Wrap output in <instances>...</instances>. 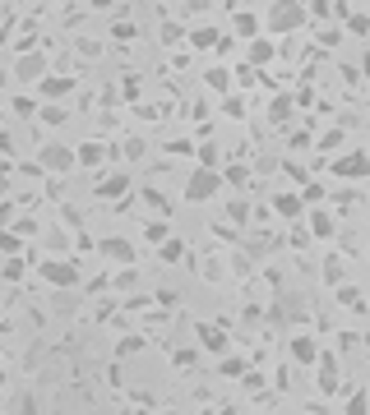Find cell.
I'll return each mask as SVG.
<instances>
[{
	"label": "cell",
	"instance_id": "obj_16",
	"mask_svg": "<svg viewBox=\"0 0 370 415\" xmlns=\"http://www.w3.org/2000/svg\"><path fill=\"white\" fill-rule=\"evenodd\" d=\"M158 254H162V263H181V259H185V254H190V245H185V240H181V235H171V240H167V245H158Z\"/></svg>",
	"mask_w": 370,
	"mask_h": 415
},
{
	"label": "cell",
	"instance_id": "obj_26",
	"mask_svg": "<svg viewBox=\"0 0 370 415\" xmlns=\"http://www.w3.org/2000/svg\"><path fill=\"white\" fill-rule=\"evenodd\" d=\"M121 153L134 162V157H144V153H149V143H144V138H125V143H121Z\"/></svg>",
	"mask_w": 370,
	"mask_h": 415
},
{
	"label": "cell",
	"instance_id": "obj_8",
	"mask_svg": "<svg viewBox=\"0 0 370 415\" xmlns=\"http://www.w3.org/2000/svg\"><path fill=\"white\" fill-rule=\"evenodd\" d=\"M70 93H74V78L70 74H46L42 83H37V102H65Z\"/></svg>",
	"mask_w": 370,
	"mask_h": 415
},
{
	"label": "cell",
	"instance_id": "obj_3",
	"mask_svg": "<svg viewBox=\"0 0 370 415\" xmlns=\"http://www.w3.org/2000/svg\"><path fill=\"white\" fill-rule=\"evenodd\" d=\"M37 277L46 286H56V291H70V286H79V263L74 259H46V263H37Z\"/></svg>",
	"mask_w": 370,
	"mask_h": 415
},
{
	"label": "cell",
	"instance_id": "obj_10",
	"mask_svg": "<svg viewBox=\"0 0 370 415\" xmlns=\"http://www.w3.org/2000/svg\"><path fill=\"white\" fill-rule=\"evenodd\" d=\"M125 190H130V175L125 171H111V175H102V180H97V199H106V203H116V199H125Z\"/></svg>",
	"mask_w": 370,
	"mask_h": 415
},
{
	"label": "cell",
	"instance_id": "obj_22",
	"mask_svg": "<svg viewBox=\"0 0 370 415\" xmlns=\"http://www.w3.org/2000/svg\"><path fill=\"white\" fill-rule=\"evenodd\" d=\"M19 240H24L19 231H0V254H5V259H14V254H19Z\"/></svg>",
	"mask_w": 370,
	"mask_h": 415
},
{
	"label": "cell",
	"instance_id": "obj_21",
	"mask_svg": "<svg viewBox=\"0 0 370 415\" xmlns=\"http://www.w3.org/2000/svg\"><path fill=\"white\" fill-rule=\"evenodd\" d=\"M144 231H149V245H167V240H171V226L162 222V217H158V222H149Z\"/></svg>",
	"mask_w": 370,
	"mask_h": 415
},
{
	"label": "cell",
	"instance_id": "obj_19",
	"mask_svg": "<svg viewBox=\"0 0 370 415\" xmlns=\"http://www.w3.org/2000/svg\"><path fill=\"white\" fill-rule=\"evenodd\" d=\"M190 42L209 51V46H218V42H222V33H218V28H194V33H190Z\"/></svg>",
	"mask_w": 370,
	"mask_h": 415
},
{
	"label": "cell",
	"instance_id": "obj_14",
	"mask_svg": "<svg viewBox=\"0 0 370 415\" xmlns=\"http://www.w3.org/2000/svg\"><path fill=\"white\" fill-rule=\"evenodd\" d=\"M310 235H315V240H329V235H334V217H329L324 208L310 212Z\"/></svg>",
	"mask_w": 370,
	"mask_h": 415
},
{
	"label": "cell",
	"instance_id": "obj_20",
	"mask_svg": "<svg viewBox=\"0 0 370 415\" xmlns=\"http://www.w3.org/2000/svg\"><path fill=\"white\" fill-rule=\"evenodd\" d=\"M274 61V46L264 42V37H255V42H250V65H269Z\"/></svg>",
	"mask_w": 370,
	"mask_h": 415
},
{
	"label": "cell",
	"instance_id": "obj_27",
	"mask_svg": "<svg viewBox=\"0 0 370 415\" xmlns=\"http://www.w3.org/2000/svg\"><path fill=\"white\" fill-rule=\"evenodd\" d=\"M370 411V397L366 392H352V401H347V415H366Z\"/></svg>",
	"mask_w": 370,
	"mask_h": 415
},
{
	"label": "cell",
	"instance_id": "obj_35",
	"mask_svg": "<svg viewBox=\"0 0 370 415\" xmlns=\"http://www.w3.org/2000/svg\"><path fill=\"white\" fill-rule=\"evenodd\" d=\"M343 42V28H324V46H338Z\"/></svg>",
	"mask_w": 370,
	"mask_h": 415
},
{
	"label": "cell",
	"instance_id": "obj_36",
	"mask_svg": "<svg viewBox=\"0 0 370 415\" xmlns=\"http://www.w3.org/2000/svg\"><path fill=\"white\" fill-rule=\"evenodd\" d=\"M361 74L370 78V46H366V51H361Z\"/></svg>",
	"mask_w": 370,
	"mask_h": 415
},
{
	"label": "cell",
	"instance_id": "obj_9",
	"mask_svg": "<svg viewBox=\"0 0 370 415\" xmlns=\"http://www.w3.org/2000/svg\"><path fill=\"white\" fill-rule=\"evenodd\" d=\"M102 259L116 263V268H130V263H134V245L125 240V235H111V240H102Z\"/></svg>",
	"mask_w": 370,
	"mask_h": 415
},
{
	"label": "cell",
	"instance_id": "obj_25",
	"mask_svg": "<svg viewBox=\"0 0 370 415\" xmlns=\"http://www.w3.org/2000/svg\"><path fill=\"white\" fill-rule=\"evenodd\" d=\"M227 217H231V222H246V217H250V203L246 199H227Z\"/></svg>",
	"mask_w": 370,
	"mask_h": 415
},
{
	"label": "cell",
	"instance_id": "obj_32",
	"mask_svg": "<svg viewBox=\"0 0 370 415\" xmlns=\"http://www.w3.org/2000/svg\"><path fill=\"white\" fill-rule=\"evenodd\" d=\"M19 277H24V263H19V259H5V282H19Z\"/></svg>",
	"mask_w": 370,
	"mask_h": 415
},
{
	"label": "cell",
	"instance_id": "obj_37",
	"mask_svg": "<svg viewBox=\"0 0 370 415\" xmlns=\"http://www.w3.org/2000/svg\"><path fill=\"white\" fill-rule=\"evenodd\" d=\"M366 346H370V328H366Z\"/></svg>",
	"mask_w": 370,
	"mask_h": 415
},
{
	"label": "cell",
	"instance_id": "obj_23",
	"mask_svg": "<svg viewBox=\"0 0 370 415\" xmlns=\"http://www.w3.org/2000/svg\"><path fill=\"white\" fill-rule=\"evenodd\" d=\"M347 33H352V37H370V19L366 14H347Z\"/></svg>",
	"mask_w": 370,
	"mask_h": 415
},
{
	"label": "cell",
	"instance_id": "obj_12",
	"mask_svg": "<svg viewBox=\"0 0 370 415\" xmlns=\"http://www.w3.org/2000/svg\"><path fill=\"white\" fill-rule=\"evenodd\" d=\"M231 37H246V42L259 37V14L255 9H236V14H231Z\"/></svg>",
	"mask_w": 370,
	"mask_h": 415
},
{
	"label": "cell",
	"instance_id": "obj_29",
	"mask_svg": "<svg viewBox=\"0 0 370 415\" xmlns=\"http://www.w3.org/2000/svg\"><path fill=\"white\" fill-rule=\"evenodd\" d=\"M14 111L19 116H37V102H33V97H14Z\"/></svg>",
	"mask_w": 370,
	"mask_h": 415
},
{
	"label": "cell",
	"instance_id": "obj_38",
	"mask_svg": "<svg viewBox=\"0 0 370 415\" xmlns=\"http://www.w3.org/2000/svg\"><path fill=\"white\" fill-rule=\"evenodd\" d=\"M167 415H176V411H167Z\"/></svg>",
	"mask_w": 370,
	"mask_h": 415
},
{
	"label": "cell",
	"instance_id": "obj_30",
	"mask_svg": "<svg viewBox=\"0 0 370 415\" xmlns=\"http://www.w3.org/2000/svg\"><path fill=\"white\" fill-rule=\"evenodd\" d=\"M116 286H121V291H130V286H139V272H134V268H125L121 277H116Z\"/></svg>",
	"mask_w": 370,
	"mask_h": 415
},
{
	"label": "cell",
	"instance_id": "obj_1",
	"mask_svg": "<svg viewBox=\"0 0 370 415\" xmlns=\"http://www.w3.org/2000/svg\"><path fill=\"white\" fill-rule=\"evenodd\" d=\"M222 194V175L213 166H199V171L185 175V203H209Z\"/></svg>",
	"mask_w": 370,
	"mask_h": 415
},
{
	"label": "cell",
	"instance_id": "obj_18",
	"mask_svg": "<svg viewBox=\"0 0 370 415\" xmlns=\"http://www.w3.org/2000/svg\"><path fill=\"white\" fill-rule=\"evenodd\" d=\"M199 337H204V346H209V351H227V337H222V332L218 328H213V323H199Z\"/></svg>",
	"mask_w": 370,
	"mask_h": 415
},
{
	"label": "cell",
	"instance_id": "obj_2",
	"mask_svg": "<svg viewBox=\"0 0 370 415\" xmlns=\"http://www.w3.org/2000/svg\"><path fill=\"white\" fill-rule=\"evenodd\" d=\"M301 24H306V5L301 0H274L264 14V28H274V33H296Z\"/></svg>",
	"mask_w": 370,
	"mask_h": 415
},
{
	"label": "cell",
	"instance_id": "obj_6",
	"mask_svg": "<svg viewBox=\"0 0 370 415\" xmlns=\"http://www.w3.org/2000/svg\"><path fill=\"white\" fill-rule=\"evenodd\" d=\"M46 74H51V69H46V56H42V51H24V56L14 61V78H19L24 88H37Z\"/></svg>",
	"mask_w": 370,
	"mask_h": 415
},
{
	"label": "cell",
	"instance_id": "obj_33",
	"mask_svg": "<svg viewBox=\"0 0 370 415\" xmlns=\"http://www.w3.org/2000/svg\"><path fill=\"white\" fill-rule=\"evenodd\" d=\"M241 369H246V364H241V360H236V355H227V360H222V374H227V379H236V374H241Z\"/></svg>",
	"mask_w": 370,
	"mask_h": 415
},
{
	"label": "cell",
	"instance_id": "obj_13",
	"mask_svg": "<svg viewBox=\"0 0 370 415\" xmlns=\"http://www.w3.org/2000/svg\"><path fill=\"white\" fill-rule=\"evenodd\" d=\"M274 212L287 217V222H296V217L306 212V199H301V194H274Z\"/></svg>",
	"mask_w": 370,
	"mask_h": 415
},
{
	"label": "cell",
	"instance_id": "obj_31",
	"mask_svg": "<svg viewBox=\"0 0 370 415\" xmlns=\"http://www.w3.org/2000/svg\"><path fill=\"white\" fill-rule=\"evenodd\" d=\"M324 282H329V286H338V282H343V268H338V263H334V259H329V263H324Z\"/></svg>",
	"mask_w": 370,
	"mask_h": 415
},
{
	"label": "cell",
	"instance_id": "obj_11",
	"mask_svg": "<svg viewBox=\"0 0 370 415\" xmlns=\"http://www.w3.org/2000/svg\"><path fill=\"white\" fill-rule=\"evenodd\" d=\"M287 351H291V360H296V364H319V355H324V351H319V342L310 337V332L291 337V346H287Z\"/></svg>",
	"mask_w": 370,
	"mask_h": 415
},
{
	"label": "cell",
	"instance_id": "obj_28",
	"mask_svg": "<svg viewBox=\"0 0 370 415\" xmlns=\"http://www.w3.org/2000/svg\"><path fill=\"white\" fill-rule=\"evenodd\" d=\"M269 116H274V121H287V116H291V97H278V102L269 106Z\"/></svg>",
	"mask_w": 370,
	"mask_h": 415
},
{
	"label": "cell",
	"instance_id": "obj_24",
	"mask_svg": "<svg viewBox=\"0 0 370 415\" xmlns=\"http://www.w3.org/2000/svg\"><path fill=\"white\" fill-rule=\"evenodd\" d=\"M42 121H46V125H65V106H61V102H46V106H42Z\"/></svg>",
	"mask_w": 370,
	"mask_h": 415
},
{
	"label": "cell",
	"instance_id": "obj_7",
	"mask_svg": "<svg viewBox=\"0 0 370 415\" xmlns=\"http://www.w3.org/2000/svg\"><path fill=\"white\" fill-rule=\"evenodd\" d=\"M329 171L338 175V180H366L370 175V153H343L329 162Z\"/></svg>",
	"mask_w": 370,
	"mask_h": 415
},
{
	"label": "cell",
	"instance_id": "obj_15",
	"mask_svg": "<svg viewBox=\"0 0 370 415\" xmlns=\"http://www.w3.org/2000/svg\"><path fill=\"white\" fill-rule=\"evenodd\" d=\"M338 388V360L319 355V392H334Z\"/></svg>",
	"mask_w": 370,
	"mask_h": 415
},
{
	"label": "cell",
	"instance_id": "obj_5",
	"mask_svg": "<svg viewBox=\"0 0 370 415\" xmlns=\"http://www.w3.org/2000/svg\"><path fill=\"white\" fill-rule=\"evenodd\" d=\"M37 166L51 171V175H65V171L79 166V157H74V148H65V143H42L37 148Z\"/></svg>",
	"mask_w": 370,
	"mask_h": 415
},
{
	"label": "cell",
	"instance_id": "obj_34",
	"mask_svg": "<svg viewBox=\"0 0 370 415\" xmlns=\"http://www.w3.org/2000/svg\"><path fill=\"white\" fill-rule=\"evenodd\" d=\"M144 203H153V208H158V212H167V199H162L158 190H144Z\"/></svg>",
	"mask_w": 370,
	"mask_h": 415
},
{
	"label": "cell",
	"instance_id": "obj_4",
	"mask_svg": "<svg viewBox=\"0 0 370 415\" xmlns=\"http://www.w3.org/2000/svg\"><path fill=\"white\" fill-rule=\"evenodd\" d=\"M74 157H79L84 171H102L106 162H116V157H121V148H116V143H102V138H84V143L74 148Z\"/></svg>",
	"mask_w": 370,
	"mask_h": 415
},
{
	"label": "cell",
	"instance_id": "obj_17",
	"mask_svg": "<svg viewBox=\"0 0 370 415\" xmlns=\"http://www.w3.org/2000/svg\"><path fill=\"white\" fill-rule=\"evenodd\" d=\"M204 83H209L213 93L227 97V93H231V69H209V74H204Z\"/></svg>",
	"mask_w": 370,
	"mask_h": 415
}]
</instances>
